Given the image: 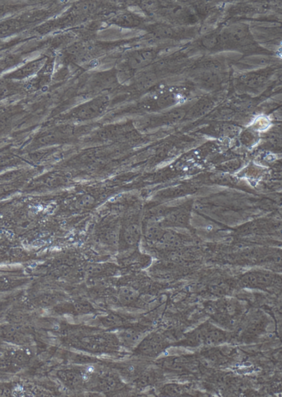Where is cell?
Wrapping results in <instances>:
<instances>
[{
  "label": "cell",
  "instance_id": "cell-3",
  "mask_svg": "<svg viewBox=\"0 0 282 397\" xmlns=\"http://www.w3.org/2000/svg\"><path fill=\"white\" fill-rule=\"evenodd\" d=\"M144 333L134 328L125 329L117 335L119 342L129 348H136L144 337Z\"/></svg>",
  "mask_w": 282,
  "mask_h": 397
},
{
  "label": "cell",
  "instance_id": "cell-6",
  "mask_svg": "<svg viewBox=\"0 0 282 397\" xmlns=\"http://www.w3.org/2000/svg\"><path fill=\"white\" fill-rule=\"evenodd\" d=\"M141 235V229L140 226L134 224H131L126 229L124 237L128 244L134 245L139 242Z\"/></svg>",
  "mask_w": 282,
  "mask_h": 397
},
{
  "label": "cell",
  "instance_id": "cell-2",
  "mask_svg": "<svg viewBox=\"0 0 282 397\" xmlns=\"http://www.w3.org/2000/svg\"><path fill=\"white\" fill-rule=\"evenodd\" d=\"M162 348V338L156 334L145 336L136 347L137 351L140 354L147 356H153L158 353Z\"/></svg>",
  "mask_w": 282,
  "mask_h": 397
},
{
  "label": "cell",
  "instance_id": "cell-1",
  "mask_svg": "<svg viewBox=\"0 0 282 397\" xmlns=\"http://www.w3.org/2000/svg\"><path fill=\"white\" fill-rule=\"evenodd\" d=\"M82 341L87 347L100 351L111 350L119 343L116 336L110 335L90 336Z\"/></svg>",
  "mask_w": 282,
  "mask_h": 397
},
{
  "label": "cell",
  "instance_id": "cell-9",
  "mask_svg": "<svg viewBox=\"0 0 282 397\" xmlns=\"http://www.w3.org/2000/svg\"><path fill=\"white\" fill-rule=\"evenodd\" d=\"M74 306L75 311L79 314H89L94 310V308H93L91 304L86 302V301H77L74 303Z\"/></svg>",
  "mask_w": 282,
  "mask_h": 397
},
{
  "label": "cell",
  "instance_id": "cell-8",
  "mask_svg": "<svg viewBox=\"0 0 282 397\" xmlns=\"http://www.w3.org/2000/svg\"><path fill=\"white\" fill-rule=\"evenodd\" d=\"M117 386L116 380L111 376H104L99 380L98 387L104 393L113 391Z\"/></svg>",
  "mask_w": 282,
  "mask_h": 397
},
{
  "label": "cell",
  "instance_id": "cell-10",
  "mask_svg": "<svg viewBox=\"0 0 282 397\" xmlns=\"http://www.w3.org/2000/svg\"><path fill=\"white\" fill-rule=\"evenodd\" d=\"M102 268L99 266L92 265L87 268V272L88 275H95L102 272Z\"/></svg>",
  "mask_w": 282,
  "mask_h": 397
},
{
  "label": "cell",
  "instance_id": "cell-4",
  "mask_svg": "<svg viewBox=\"0 0 282 397\" xmlns=\"http://www.w3.org/2000/svg\"><path fill=\"white\" fill-rule=\"evenodd\" d=\"M61 377L63 382L71 388H77L83 383V375L79 371L68 370L63 372Z\"/></svg>",
  "mask_w": 282,
  "mask_h": 397
},
{
  "label": "cell",
  "instance_id": "cell-5",
  "mask_svg": "<svg viewBox=\"0 0 282 397\" xmlns=\"http://www.w3.org/2000/svg\"><path fill=\"white\" fill-rule=\"evenodd\" d=\"M140 295L139 292L130 287H122L119 289L118 297L120 303L124 305L134 303Z\"/></svg>",
  "mask_w": 282,
  "mask_h": 397
},
{
  "label": "cell",
  "instance_id": "cell-7",
  "mask_svg": "<svg viewBox=\"0 0 282 397\" xmlns=\"http://www.w3.org/2000/svg\"><path fill=\"white\" fill-rule=\"evenodd\" d=\"M103 325L108 328H114L123 326V321L118 315L110 314L105 316L100 319Z\"/></svg>",
  "mask_w": 282,
  "mask_h": 397
}]
</instances>
